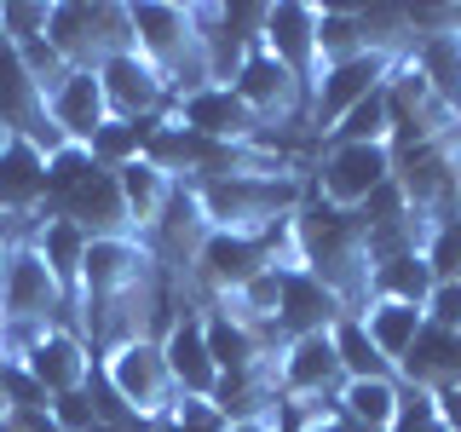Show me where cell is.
<instances>
[{
    "label": "cell",
    "mask_w": 461,
    "mask_h": 432,
    "mask_svg": "<svg viewBox=\"0 0 461 432\" xmlns=\"http://www.w3.org/2000/svg\"><path fill=\"white\" fill-rule=\"evenodd\" d=\"M196 213V230H237V237H266L283 220H294L300 202L312 196L306 173H242V179H208L185 184Z\"/></svg>",
    "instance_id": "obj_1"
},
{
    "label": "cell",
    "mask_w": 461,
    "mask_h": 432,
    "mask_svg": "<svg viewBox=\"0 0 461 432\" xmlns=\"http://www.w3.org/2000/svg\"><path fill=\"white\" fill-rule=\"evenodd\" d=\"M294 242H300V266L335 288L352 317L369 306V271L375 266H369V237L357 225V213L323 208V202L306 196L294 213Z\"/></svg>",
    "instance_id": "obj_2"
},
{
    "label": "cell",
    "mask_w": 461,
    "mask_h": 432,
    "mask_svg": "<svg viewBox=\"0 0 461 432\" xmlns=\"http://www.w3.org/2000/svg\"><path fill=\"white\" fill-rule=\"evenodd\" d=\"M127 23H133V52L167 81L173 98L208 86V58H202V12L196 6L139 0V6H127Z\"/></svg>",
    "instance_id": "obj_3"
},
{
    "label": "cell",
    "mask_w": 461,
    "mask_h": 432,
    "mask_svg": "<svg viewBox=\"0 0 461 432\" xmlns=\"http://www.w3.org/2000/svg\"><path fill=\"white\" fill-rule=\"evenodd\" d=\"M150 277H156V248L144 237H93L86 242L76 306H86L81 317H86V328H93V346H104L110 323H115V306L133 300Z\"/></svg>",
    "instance_id": "obj_4"
},
{
    "label": "cell",
    "mask_w": 461,
    "mask_h": 432,
    "mask_svg": "<svg viewBox=\"0 0 461 432\" xmlns=\"http://www.w3.org/2000/svg\"><path fill=\"white\" fill-rule=\"evenodd\" d=\"M98 381L122 398V410L133 415L139 427H156L167 421L173 410V374H167V357H162V340L156 335H133V340H115L110 352H98Z\"/></svg>",
    "instance_id": "obj_5"
},
{
    "label": "cell",
    "mask_w": 461,
    "mask_h": 432,
    "mask_svg": "<svg viewBox=\"0 0 461 432\" xmlns=\"http://www.w3.org/2000/svg\"><path fill=\"white\" fill-rule=\"evenodd\" d=\"M386 179H393V144H323L306 184H312V202L357 213L369 202V191Z\"/></svg>",
    "instance_id": "obj_6"
},
{
    "label": "cell",
    "mask_w": 461,
    "mask_h": 432,
    "mask_svg": "<svg viewBox=\"0 0 461 432\" xmlns=\"http://www.w3.org/2000/svg\"><path fill=\"white\" fill-rule=\"evenodd\" d=\"M64 306L69 300L47 271V259L35 254V242H12L6 266H0V311H6L0 328H52Z\"/></svg>",
    "instance_id": "obj_7"
},
{
    "label": "cell",
    "mask_w": 461,
    "mask_h": 432,
    "mask_svg": "<svg viewBox=\"0 0 461 432\" xmlns=\"http://www.w3.org/2000/svg\"><path fill=\"white\" fill-rule=\"evenodd\" d=\"M230 86H237V98L254 110V122L266 127V133H271V127H300V122L312 127L306 93H300V81L266 52V40H254V47H249V58H242V69H237V81H230Z\"/></svg>",
    "instance_id": "obj_8"
},
{
    "label": "cell",
    "mask_w": 461,
    "mask_h": 432,
    "mask_svg": "<svg viewBox=\"0 0 461 432\" xmlns=\"http://www.w3.org/2000/svg\"><path fill=\"white\" fill-rule=\"evenodd\" d=\"M386 110H393V144H421V139H450L461 133V115L432 93V81L415 69V58L403 52V64L386 81Z\"/></svg>",
    "instance_id": "obj_9"
},
{
    "label": "cell",
    "mask_w": 461,
    "mask_h": 432,
    "mask_svg": "<svg viewBox=\"0 0 461 432\" xmlns=\"http://www.w3.org/2000/svg\"><path fill=\"white\" fill-rule=\"evenodd\" d=\"M398 64H403V52H386V47H369V52L346 58V64H329L323 81H317V93H312V127L335 133L340 115L352 104H364L369 93H381V86L393 81Z\"/></svg>",
    "instance_id": "obj_10"
},
{
    "label": "cell",
    "mask_w": 461,
    "mask_h": 432,
    "mask_svg": "<svg viewBox=\"0 0 461 432\" xmlns=\"http://www.w3.org/2000/svg\"><path fill=\"white\" fill-rule=\"evenodd\" d=\"M317 12H323V6H312V0H277V6H266V29H259L266 52L300 81L306 104H312L317 81H323V58H317Z\"/></svg>",
    "instance_id": "obj_11"
},
{
    "label": "cell",
    "mask_w": 461,
    "mask_h": 432,
    "mask_svg": "<svg viewBox=\"0 0 461 432\" xmlns=\"http://www.w3.org/2000/svg\"><path fill=\"white\" fill-rule=\"evenodd\" d=\"M167 115L179 127H191V133H202V139H220V144H271V133L254 122V110L237 98V86H220V81L173 98Z\"/></svg>",
    "instance_id": "obj_12"
},
{
    "label": "cell",
    "mask_w": 461,
    "mask_h": 432,
    "mask_svg": "<svg viewBox=\"0 0 461 432\" xmlns=\"http://www.w3.org/2000/svg\"><path fill=\"white\" fill-rule=\"evenodd\" d=\"M18 364L35 374L41 386H47V398H64V392H86V386H93L98 352L86 346L81 328L52 323V328H41V335L29 340V352L18 357Z\"/></svg>",
    "instance_id": "obj_13"
},
{
    "label": "cell",
    "mask_w": 461,
    "mask_h": 432,
    "mask_svg": "<svg viewBox=\"0 0 461 432\" xmlns=\"http://www.w3.org/2000/svg\"><path fill=\"white\" fill-rule=\"evenodd\" d=\"M340 386H346V369H340L335 340L329 335L283 340V352H277V392H283V403H329Z\"/></svg>",
    "instance_id": "obj_14"
},
{
    "label": "cell",
    "mask_w": 461,
    "mask_h": 432,
    "mask_svg": "<svg viewBox=\"0 0 461 432\" xmlns=\"http://www.w3.org/2000/svg\"><path fill=\"white\" fill-rule=\"evenodd\" d=\"M156 340H162V357H167V374H173V392L179 398H213L220 392V364L208 352V317L196 306H185Z\"/></svg>",
    "instance_id": "obj_15"
},
{
    "label": "cell",
    "mask_w": 461,
    "mask_h": 432,
    "mask_svg": "<svg viewBox=\"0 0 461 432\" xmlns=\"http://www.w3.org/2000/svg\"><path fill=\"white\" fill-rule=\"evenodd\" d=\"M98 86H104V104H110L115 122H150V115H167V104H173L167 81L156 76L133 47L110 52L104 64H98Z\"/></svg>",
    "instance_id": "obj_16"
},
{
    "label": "cell",
    "mask_w": 461,
    "mask_h": 432,
    "mask_svg": "<svg viewBox=\"0 0 461 432\" xmlns=\"http://www.w3.org/2000/svg\"><path fill=\"white\" fill-rule=\"evenodd\" d=\"M352 317L340 306V294L329 288L323 277L312 271H283V306H277V352L283 340H300V335H329V328Z\"/></svg>",
    "instance_id": "obj_17"
},
{
    "label": "cell",
    "mask_w": 461,
    "mask_h": 432,
    "mask_svg": "<svg viewBox=\"0 0 461 432\" xmlns=\"http://www.w3.org/2000/svg\"><path fill=\"white\" fill-rule=\"evenodd\" d=\"M47 208V150L29 139H0V213L6 220H41Z\"/></svg>",
    "instance_id": "obj_18"
},
{
    "label": "cell",
    "mask_w": 461,
    "mask_h": 432,
    "mask_svg": "<svg viewBox=\"0 0 461 432\" xmlns=\"http://www.w3.org/2000/svg\"><path fill=\"white\" fill-rule=\"evenodd\" d=\"M47 115H52V127H58L69 144H93V133L110 122V104H104V86H98V69H69V76L47 93Z\"/></svg>",
    "instance_id": "obj_19"
},
{
    "label": "cell",
    "mask_w": 461,
    "mask_h": 432,
    "mask_svg": "<svg viewBox=\"0 0 461 432\" xmlns=\"http://www.w3.org/2000/svg\"><path fill=\"white\" fill-rule=\"evenodd\" d=\"M47 220H69V225H81L86 237H133V225H127V202H122V184H115V173H104V167H98L76 196L58 202Z\"/></svg>",
    "instance_id": "obj_20"
},
{
    "label": "cell",
    "mask_w": 461,
    "mask_h": 432,
    "mask_svg": "<svg viewBox=\"0 0 461 432\" xmlns=\"http://www.w3.org/2000/svg\"><path fill=\"white\" fill-rule=\"evenodd\" d=\"M202 317H208V352H213V364H220V381H230V374H254V369L277 364L271 340L259 335V328L237 323L225 306H202Z\"/></svg>",
    "instance_id": "obj_21"
},
{
    "label": "cell",
    "mask_w": 461,
    "mask_h": 432,
    "mask_svg": "<svg viewBox=\"0 0 461 432\" xmlns=\"http://www.w3.org/2000/svg\"><path fill=\"white\" fill-rule=\"evenodd\" d=\"M115 184H122V202H127V225H133V237L150 242L156 230L167 225V208H173V196H179V184H173L162 167H150L144 156L115 173Z\"/></svg>",
    "instance_id": "obj_22"
},
{
    "label": "cell",
    "mask_w": 461,
    "mask_h": 432,
    "mask_svg": "<svg viewBox=\"0 0 461 432\" xmlns=\"http://www.w3.org/2000/svg\"><path fill=\"white\" fill-rule=\"evenodd\" d=\"M398 374H403V386H421V392H450V386H461V335L427 323Z\"/></svg>",
    "instance_id": "obj_23"
},
{
    "label": "cell",
    "mask_w": 461,
    "mask_h": 432,
    "mask_svg": "<svg viewBox=\"0 0 461 432\" xmlns=\"http://www.w3.org/2000/svg\"><path fill=\"white\" fill-rule=\"evenodd\" d=\"M357 323H364V335L375 340V352H381L393 369H403L410 346L421 340V328H427V306H403V300H369V306L357 311ZM398 381H403V374H398Z\"/></svg>",
    "instance_id": "obj_24"
},
{
    "label": "cell",
    "mask_w": 461,
    "mask_h": 432,
    "mask_svg": "<svg viewBox=\"0 0 461 432\" xmlns=\"http://www.w3.org/2000/svg\"><path fill=\"white\" fill-rule=\"evenodd\" d=\"M35 254L47 259V271L58 277V288H64V300H76L81 294V259H86V230L81 225H69V220H47L41 213V225H35Z\"/></svg>",
    "instance_id": "obj_25"
},
{
    "label": "cell",
    "mask_w": 461,
    "mask_h": 432,
    "mask_svg": "<svg viewBox=\"0 0 461 432\" xmlns=\"http://www.w3.org/2000/svg\"><path fill=\"white\" fill-rule=\"evenodd\" d=\"M398 398H403V381H346L335 392V410L346 415L352 432H393Z\"/></svg>",
    "instance_id": "obj_26"
},
{
    "label": "cell",
    "mask_w": 461,
    "mask_h": 432,
    "mask_svg": "<svg viewBox=\"0 0 461 432\" xmlns=\"http://www.w3.org/2000/svg\"><path fill=\"white\" fill-rule=\"evenodd\" d=\"M438 277H432L427 254H398V259H381L369 271V300H403V306H427Z\"/></svg>",
    "instance_id": "obj_27"
},
{
    "label": "cell",
    "mask_w": 461,
    "mask_h": 432,
    "mask_svg": "<svg viewBox=\"0 0 461 432\" xmlns=\"http://www.w3.org/2000/svg\"><path fill=\"white\" fill-rule=\"evenodd\" d=\"M329 340H335V357H340L346 381H398V369L375 352V340L364 335V323H357V317H340V323L329 328Z\"/></svg>",
    "instance_id": "obj_28"
},
{
    "label": "cell",
    "mask_w": 461,
    "mask_h": 432,
    "mask_svg": "<svg viewBox=\"0 0 461 432\" xmlns=\"http://www.w3.org/2000/svg\"><path fill=\"white\" fill-rule=\"evenodd\" d=\"M156 122H162V115H150V122H115V115H110V122L93 133V144H86V150H93V162L104 167V173H122L127 162H139V156H144V144H150Z\"/></svg>",
    "instance_id": "obj_29"
},
{
    "label": "cell",
    "mask_w": 461,
    "mask_h": 432,
    "mask_svg": "<svg viewBox=\"0 0 461 432\" xmlns=\"http://www.w3.org/2000/svg\"><path fill=\"white\" fill-rule=\"evenodd\" d=\"M357 52H369L357 12L352 6H323V12H317V58H323V69L346 64V58H357Z\"/></svg>",
    "instance_id": "obj_30"
},
{
    "label": "cell",
    "mask_w": 461,
    "mask_h": 432,
    "mask_svg": "<svg viewBox=\"0 0 461 432\" xmlns=\"http://www.w3.org/2000/svg\"><path fill=\"white\" fill-rule=\"evenodd\" d=\"M329 144H393V110H386V86L369 93L364 104H352L340 115L335 133H323Z\"/></svg>",
    "instance_id": "obj_31"
},
{
    "label": "cell",
    "mask_w": 461,
    "mask_h": 432,
    "mask_svg": "<svg viewBox=\"0 0 461 432\" xmlns=\"http://www.w3.org/2000/svg\"><path fill=\"white\" fill-rule=\"evenodd\" d=\"M93 173H98V162H93L86 144H64V150H52L47 156V208H41V213H52L64 196H76Z\"/></svg>",
    "instance_id": "obj_32"
},
{
    "label": "cell",
    "mask_w": 461,
    "mask_h": 432,
    "mask_svg": "<svg viewBox=\"0 0 461 432\" xmlns=\"http://www.w3.org/2000/svg\"><path fill=\"white\" fill-rule=\"evenodd\" d=\"M47 12L52 6H41V0H6V6H0V35H6L12 47H35V40L47 35Z\"/></svg>",
    "instance_id": "obj_33"
},
{
    "label": "cell",
    "mask_w": 461,
    "mask_h": 432,
    "mask_svg": "<svg viewBox=\"0 0 461 432\" xmlns=\"http://www.w3.org/2000/svg\"><path fill=\"white\" fill-rule=\"evenodd\" d=\"M403 220H410V196H403V184H398V179L375 184L369 202L357 208V225H364V230H386V225H403Z\"/></svg>",
    "instance_id": "obj_34"
},
{
    "label": "cell",
    "mask_w": 461,
    "mask_h": 432,
    "mask_svg": "<svg viewBox=\"0 0 461 432\" xmlns=\"http://www.w3.org/2000/svg\"><path fill=\"white\" fill-rule=\"evenodd\" d=\"M421 254H427V266H432V277H438V283H461V220H444L427 237Z\"/></svg>",
    "instance_id": "obj_35"
},
{
    "label": "cell",
    "mask_w": 461,
    "mask_h": 432,
    "mask_svg": "<svg viewBox=\"0 0 461 432\" xmlns=\"http://www.w3.org/2000/svg\"><path fill=\"white\" fill-rule=\"evenodd\" d=\"M0 398H6V410H47V386L35 381V374H29L18 357H6V364H0Z\"/></svg>",
    "instance_id": "obj_36"
},
{
    "label": "cell",
    "mask_w": 461,
    "mask_h": 432,
    "mask_svg": "<svg viewBox=\"0 0 461 432\" xmlns=\"http://www.w3.org/2000/svg\"><path fill=\"white\" fill-rule=\"evenodd\" d=\"M393 432H450V427H444V415H438V398L421 392V386H403Z\"/></svg>",
    "instance_id": "obj_37"
},
{
    "label": "cell",
    "mask_w": 461,
    "mask_h": 432,
    "mask_svg": "<svg viewBox=\"0 0 461 432\" xmlns=\"http://www.w3.org/2000/svg\"><path fill=\"white\" fill-rule=\"evenodd\" d=\"M47 410H52V427H58V432H93V427H98L93 386H86V392H64V398H52Z\"/></svg>",
    "instance_id": "obj_38"
},
{
    "label": "cell",
    "mask_w": 461,
    "mask_h": 432,
    "mask_svg": "<svg viewBox=\"0 0 461 432\" xmlns=\"http://www.w3.org/2000/svg\"><path fill=\"white\" fill-rule=\"evenodd\" d=\"M427 323L456 328V335H461V283H438V288H432V300H427Z\"/></svg>",
    "instance_id": "obj_39"
},
{
    "label": "cell",
    "mask_w": 461,
    "mask_h": 432,
    "mask_svg": "<svg viewBox=\"0 0 461 432\" xmlns=\"http://www.w3.org/2000/svg\"><path fill=\"white\" fill-rule=\"evenodd\" d=\"M0 432H58V427H52V410H6Z\"/></svg>",
    "instance_id": "obj_40"
},
{
    "label": "cell",
    "mask_w": 461,
    "mask_h": 432,
    "mask_svg": "<svg viewBox=\"0 0 461 432\" xmlns=\"http://www.w3.org/2000/svg\"><path fill=\"white\" fill-rule=\"evenodd\" d=\"M230 432H283V415H271V421H230Z\"/></svg>",
    "instance_id": "obj_41"
},
{
    "label": "cell",
    "mask_w": 461,
    "mask_h": 432,
    "mask_svg": "<svg viewBox=\"0 0 461 432\" xmlns=\"http://www.w3.org/2000/svg\"><path fill=\"white\" fill-rule=\"evenodd\" d=\"M6 254H12V242H6V237H0V266H6Z\"/></svg>",
    "instance_id": "obj_42"
},
{
    "label": "cell",
    "mask_w": 461,
    "mask_h": 432,
    "mask_svg": "<svg viewBox=\"0 0 461 432\" xmlns=\"http://www.w3.org/2000/svg\"><path fill=\"white\" fill-rule=\"evenodd\" d=\"M283 432H294V421H288V410H283Z\"/></svg>",
    "instance_id": "obj_43"
},
{
    "label": "cell",
    "mask_w": 461,
    "mask_h": 432,
    "mask_svg": "<svg viewBox=\"0 0 461 432\" xmlns=\"http://www.w3.org/2000/svg\"><path fill=\"white\" fill-rule=\"evenodd\" d=\"M0 323H6V311H0Z\"/></svg>",
    "instance_id": "obj_44"
},
{
    "label": "cell",
    "mask_w": 461,
    "mask_h": 432,
    "mask_svg": "<svg viewBox=\"0 0 461 432\" xmlns=\"http://www.w3.org/2000/svg\"><path fill=\"white\" fill-rule=\"evenodd\" d=\"M0 40H6V35H0Z\"/></svg>",
    "instance_id": "obj_45"
}]
</instances>
